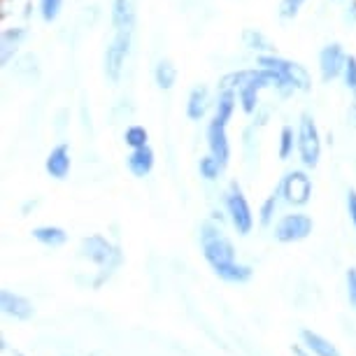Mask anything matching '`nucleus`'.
I'll list each match as a JSON object with an SVG mask.
<instances>
[{
	"label": "nucleus",
	"mask_w": 356,
	"mask_h": 356,
	"mask_svg": "<svg viewBox=\"0 0 356 356\" xmlns=\"http://www.w3.org/2000/svg\"><path fill=\"white\" fill-rule=\"evenodd\" d=\"M200 247H203V257L207 264L212 266V270L219 275L224 282H247L252 277V268L235 261V247L231 240L221 233V228L212 221H205L200 226Z\"/></svg>",
	"instance_id": "1"
},
{
	"label": "nucleus",
	"mask_w": 356,
	"mask_h": 356,
	"mask_svg": "<svg viewBox=\"0 0 356 356\" xmlns=\"http://www.w3.org/2000/svg\"><path fill=\"white\" fill-rule=\"evenodd\" d=\"M257 65L264 70H270L273 75L277 77V86H275V91H277L282 98L293 96L296 91L307 93L312 89L310 72L296 61L282 58V56H277V54H261V56H257Z\"/></svg>",
	"instance_id": "2"
},
{
	"label": "nucleus",
	"mask_w": 356,
	"mask_h": 356,
	"mask_svg": "<svg viewBox=\"0 0 356 356\" xmlns=\"http://www.w3.org/2000/svg\"><path fill=\"white\" fill-rule=\"evenodd\" d=\"M131 49H133V31H114V38L107 42L103 54V72L110 84L122 82Z\"/></svg>",
	"instance_id": "3"
},
{
	"label": "nucleus",
	"mask_w": 356,
	"mask_h": 356,
	"mask_svg": "<svg viewBox=\"0 0 356 356\" xmlns=\"http://www.w3.org/2000/svg\"><path fill=\"white\" fill-rule=\"evenodd\" d=\"M296 136H298L296 149H298L300 163L305 168H317L321 159V136H319L317 122H314L312 114H303V117H300Z\"/></svg>",
	"instance_id": "4"
},
{
	"label": "nucleus",
	"mask_w": 356,
	"mask_h": 356,
	"mask_svg": "<svg viewBox=\"0 0 356 356\" xmlns=\"http://www.w3.org/2000/svg\"><path fill=\"white\" fill-rule=\"evenodd\" d=\"M224 205H226V214H228V219H231L235 231L240 235H250L254 228V214L238 182L228 184V189L224 193Z\"/></svg>",
	"instance_id": "5"
},
{
	"label": "nucleus",
	"mask_w": 356,
	"mask_h": 356,
	"mask_svg": "<svg viewBox=\"0 0 356 356\" xmlns=\"http://www.w3.org/2000/svg\"><path fill=\"white\" fill-rule=\"evenodd\" d=\"M79 254H82V259H89L91 264L103 268V280L119 264V250L110 240H105L103 235H89V238H84L82 245H79Z\"/></svg>",
	"instance_id": "6"
},
{
	"label": "nucleus",
	"mask_w": 356,
	"mask_h": 356,
	"mask_svg": "<svg viewBox=\"0 0 356 356\" xmlns=\"http://www.w3.org/2000/svg\"><path fill=\"white\" fill-rule=\"evenodd\" d=\"M277 189L282 193V200H284L286 205L303 207L305 203H310L312 179L305 170H289Z\"/></svg>",
	"instance_id": "7"
},
{
	"label": "nucleus",
	"mask_w": 356,
	"mask_h": 356,
	"mask_svg": "<svg viewBox=\"0 0 356 356\" xmlns=\"http://www.w3.org/2000/svg\"><path fill=\"white\" fill-rule=\"evenodd\" d=\"M312 233V219L303 212L284 214L275 224V240L280 243H300Z\"/></svg>",
	"instance_id": "8"
},
{
	"label": "nucleus",
	"mask_w": 356,
	"mask_h": 356,
	"mask_svg": "<svg viewBox=\"0 0 356 356\" xmlns=\"http://www.w3.org/2000/svg\"><path fill=\"white\" fill-rule=\"evenodd\" d=\"M345 61H347V54L338 42L324 44V49L319 51V75H321V79L328 84V82H333V79L342 77Z\"/></svg>",
	"instance_id": "9"
},
{
	"label": "nucleus",
	"mask_w": 356,
	"mask_h": 356,
	"mask_svg": "<svg viewBox=\"0 0 356 356\" xmlns=\"http://www.w3.org/2000/svg\"><path fill=\"white\" fill-rule=\"evenodd\" d=\"M207 149L221 165H228L231 161V143H228L226 124H221L219 119L212 117V122L207 124Z\"/></svg>",
	"instance_id": "10"
},
{
	"label": "nucleus",
	"mask_w": 356,
	"mask_h": 356,
	"mask_svg": "<svg viewBox=\"0 0 356 356\" xmlns=\"http://www.w3.org/2000/svg\"><path fill=\"white\" fill-rule=\"evenodd\" d=\"M70 168H72L70 147L65 145V143L56 145L49 154H47L44 170H47V175H49V177H54V179H65L70 175Z\"/></svg>",
	"instance_id": "11"
},
{
	"label": "nucleus",
	"mask_w": 356,
	"mask_h": 356,
	"mask_svg": "<svg viewBox=\"0 0 356 356\" xmlns=\"http://www.w3.org/2000/svg\"><path fill=\"white\" fill-rule=\"evenodd\" d=\"M0 305H3V312L8 314V317H15L19 321H26L35 314V307H33L29 298H24V296H19V293H12L8 289H3V293H0Z\"/></svg>",
	"instance_id": "12"
},
{
	"label": "nucleus",
	"mask_w": 356,
	"mask_h": 356,
	"mask_svg": "<svg viewBox=\"0 0 356 356\" xmlns=\"http://www.w3.org/2000/svg\"><path fill=\"white\" fill-rule=\"evenodd\" d=\"M26 38H29V31L24 26H12V29L3 31V38H0V58H3L5 68H10V63L15 61L19 47L24 44Z\"/></svg>",
	"instance_id": "13"
},
{
	"label": "nucleus",
	"mask_w": 356,
	"mask_h": 356,
	"mask_svg": "<svg viewBox=\"0 0 356 356\" xmlns=\"http://www.w3.org/2000/svg\"><path fill=\"white\" fill-rule=\"evenodd\" d=\"M136 3L133 0H112L110 8V22L114 31H136Z\"/></svg>",
	"instance_id": "14"
},
{
	"label": "nucleus",
	"mask_w": 356,
	"mask_h": 356,
	"mask_svg": "<svg viewBox=\"0 0 356 356\" xmlns=\"http://www.w3.org/2000/svg\"><path fill=\"white\" fill-rule=\"evenodd\" d=\"M210 107H212L210 89H207L205 84L193 86L189 98H186V117H189L191 122H200V119H205V114L210 112Z\"/></svg>",
	"instance_id": "15"
},
{
	"label": "nucleus",
	"mask_w": 356,
	"mask_h": 356,
	"mask_svg": "<svg viewBox=\"0 0 356 356\" xmlns=\"http://www.w3.org/2000/svg\"><path fill=\"white\" fill-rule=\"evenodd\" d=\"M154 163H156V154L149 145L140 147V149H131V154L126 156V165H129V172L133 177H147L154 170Z\"/></svg>",
	"instance_id": "16"
},
{
	"label": "nucleus",
	"mask_w": 356,
	"mask_h": 356,
	"mask_svg": "<svg viewBox=\"0 0 356 356\" xmlns=\"http://www.w3.org/2000/svg\"><path fill=\"white\" fill-rule=\"evenodd\" d=\"M15 68H12V75L19 84L24 86H31L35 84L40 79V63H38V56L35 54H24V56L15 58Z\"/></svg>",
	"instance_id": "17"
},
{
	"label": "nucleus",
	"mask_w": 356,
	"mask_h": 356,
	"mask_svg": "<svg viewBox=\"0 0 356 356\" xmlns=\"http://www.w3.org/2000/svg\"><path fill=\"white\" fill-rule=\"evenodd\" d=\"M235 107H238V93L231 89H219L217 100H214V119H219L221 124L228 126Z\"/></svg>",
	"instance_id": "18"
},
{
	"label": "nucleus",
	"mask_w": 356,
	"mask_h": 356,
	"mask_svg": "<svg viewBox=\"0 0 356 356\" xmlns=\"http://www.w3.org/2000/svg\"><path fill=\"white\" fill-rule=\"evenodd\" d=\"M154 82L161 91H170L175 82H177V68L170 58H159L154 65Z\"/></svg>",
	"instance_id": "19"
},
{
	"label": "nucleus",
	"mask_w": 356,
	"mask_h": 356,
	"mask_svg": "<svg viewBox=\"0 0 356 356\" xmlns=\"http://www.w3.org/2000/svg\"><path fill=\"white\" fill-rule=\"evenodd\" d=\"M33 238L44 247H61L68 240V233L58 226H38L33 228Z\"/></svg>",
	"instance_id": "20"
},
{
	"label": "nucleus",
	"mask_w": 356,
	"mask_h": 356,
	"mask_svg": "<svg viewBox=\"0 0 356 356\" xmlns=\"http://www.w3.org/2000/svg\"><path fill=\"white\" fill-rule=\"evenodd\" d=\"M300 338H303V345L310 349L312 354H317V356H340L338 349H335L326 338H321L319 333L303 331V333H300Z\"/></svg>",
	"instance_id": "21"
},
{
	"label": "nucleus",
	"mask_w": 356,
	"mask_h": 356,
	"mask_svg": "<svg viewBox=\"0 0 356 356\" xmlns=\"http://www.w3.org/2000/svg\"><path fill=\"white\" fill-rule=\"evenodd\" d=\"M243 42L250 51H257V56H261V54H275L273 42L259 29H247L243 33Z\"/></svg>",
	"instance_id": "22"
},
{
	"label": "nucleus",
	"mask_w": 356,
	"mask_h": 356,
	"mask_svg": "<svg viewBox=\"0 0 356 356\" xmlns=\"http://www.w3.org/2000/svg\"><path fill=\"white\" fill-rule=\"evenodd\" d=\"M243 152H245L247 165L254 168V163L259 161V136H257V126H250V129L243 131Z\"/></svg>",
	"instance_id": "23"
},
{
	"label": "nucleus",
	"mask_w": 356,
	"mask_h": 356,
	"mask_svg": "<svg viewBox=\"0 0 356 356\" xmlns=\"http://www.w3.org/2000/svg\"><path fill=\"white\" fill-rule=\"evenodd\" d=\"M124 143L126 147H131V149H140V147L149 145V133H147L145 126L133 124L124 131Z\"/></svg>",
	"instance_id": "24"
},
{
	"label": "nucleus",
	"mask_w": 356,
	"mask_h": 356,
	"mask_svg": "<svg viewBox=\"0 0 356 356\" xmlns=\"http://www.w3.org/2000/svg\"><path fill=\"white\" fill-rule=\"evenodd\" d=\"M221 170H224V165H221L219 161L212 156V154H207V156H200L198 172H200V177H203L205 182H217Z\"/></svg>",
	"instance_id": "25"
},
{
	"label": "nucleus",
	"mask_w": 356,
	"mask_h": 356,
	"mask_svg": "<svg viewBox=\"0 0 356 356\" xmlns=\"http://www.w3.org/2000/svg\"><path fill=\"white\" fill-rule=\"evenodd\" d=\"M280 203H282V193H280V189H275L273 196H268V198L264 200V205H261V212H259L261 226H270V224H273L275 212H277Z\"/></svg>",
	"instance_id": "26"
},
{
	"label": "nucleus",
	"mask_w": 356,
	"mask_h": 356,
	"mask_svg": "<svg viewBox=\"0 0 356 356\" xmlns=\"http://www.w3.org/2000/svg\"><path fill=\"white\" fill-rule=\"evenodd\" d=\"M296 145H298V136H296V131L291 129V126H284V129L280 131V147H277L280 159L286 161L289 156H291Z\"/></svg>",
	"instance_id": "27"
},
{
	"label": "nucleus",
	"mask_w": 356,
	"mask_h": 356,
	"mask_svg": "<svg viewBox=\"0 0 356 356\" xmlns=\"http://www.w3.org/2000/svg\"><path fill=\"white\" fill-rule=\"evenodd\" d=\"M38 10H40V17L42 22L51 24L61 17V10H63V0H38Z\"/></svg>",
	"instance_id": "28"
},
{
	"label": "nucleus",
	"mask_w": 356,
	"mask_h": 356,
	"mask_svg": "<svg viewBox=\"0 0 356 356\" xmlns=\"http://www.w3.org/2000/svg\"><path fill=\"white\" fill-rule=\"evenodd\" d=\"M303 5H305V0H280L277 15H280L282 22H289V19L298 17V12H300Z\"/></svg>",
	"instance_id": "29"
},
{
	"label": "nucleus",
	"mask_w": 356,
	"mask_h": 356,
	"mask_svg": "<svg viewBox=\"0 0 356 356\" xmlns=\"http://www.w3.org/2000/svg\"><path fill=\"white\" fill-rule=\"evenodd\" d=\"M342 82L349 91L356 93V56H347L345 70H342Z\"/></svg>",
	"instance_id": "30"
},
{
	"label": "nucleus",
	"mask_w": 356,
	"mask_h": 356,
	"mask_svg": "<svg viewBox=\"0 0 356 356\" xmlns=\"http://www.w3.org/2000/svg\"><path fill=\"white\" fill-rule=\"evenodd\" d=\"M347 298L349 305L356 310V268H349L347 270Z\"/></svg>",
	"instance_id": "31"
},
{
	"label": "nucleus",
	"mask_w": 356,
	"mask_h": 356,
	"mask_svg": "<svg viewBox=\"0 0 356 356\" xmlns=\"http://www.w3.org/2000/svg\"><path fill=\"white\" fill-rule=\"evenodd\" d=\"M131 114H133L131 100L122 98V100L117 103V107H114V119H126V117H131Z\"/></svg>",
	"instance_id": "32"
},
{
	"label": "nucleus",
	"mask_w": 356,
	"mask_h": 356,
	"mask_svg": "<svg viewBox=\"0 0 356 356\" xmlns=\"http://www.w3.org/2000/svg\"><path fill=\"white\" fill-rule=\"evenodd\" d=\"M342 22L347 26H356V0H347L345 10H342Z\"/></svg>",
	"instance_id": "33"
},
{
	"label": "nucleus",
	"mask_w": 356,
	"mask_h": 356,
	"mask_svg": "<svg viewBox=\"0 0 356 356\" xmlns=\"http://www.w3.org/2000/svg\"><path fill=\"white\" fill-rule=\"evenodd\" d=\"M347 212H349V219H352V226L356 231V191L354 189L347 191Z\"/></svg>",
	"instance_id": "34"
},
{
	"label": "nucleus",
	"mask_w": 356,
	"mask_h": 356,
	"mask_svg": "<svg viewBox=\"0 0 356 356\" xmlns=\"http://www.w3.org/2000/svg\"><path fill=\"white\" fill-rule=\"evenodd\" d=\"M65 117H68V110H61L58 112V117H56V131L61 133L65 129Z\"/></svg>",
	"instance_id": "35"
},
{
	"label": "nucleus",
	"mask_w": 356,
	"mask_h": 356,
	"mask_svg": "<svg viewBox=\"0 0 356 356\" xmlns=\"http://www.w3.org/2000/svg\"><path fill=\"white\" fill-rule=\"evenodd\" d=\"M349 114H352V122H354V126H356V100L352 103V110H349Z\"/></svg>",
	"instance_id": "36"
},
{
	"label": "nucleus",
	"mask_w": 356,
	"mask_h": 356,
	"mask_svg": "<svg viewBox=\"0 0 356 356\" xmlns=\"http://www.w3.org/2000/svg\"><path fill=\"white\" fill-rule=\"evenodd\" d=\"M31 10H35V8H33V5L29 3V5H26V12H24V15H26V17H31Z\"/></svg>",
	"instance_id": "37"
},
{
	"label": "nucleus",
	"mask_w": 356,
	"mask_h": 356,
	"mask_svg": "<svg viewBox=\"0 0 356 356\" xmlns=\"http://www.w3.org/2000/svg\"><path fill=\"white\" fill-rule=\"evenodd\" d=\"M293 352H296V356H307V354H305V352H303V349H300V347H296Z\"/></svg>",
	"instance_id": "38"
}]
</instances>
